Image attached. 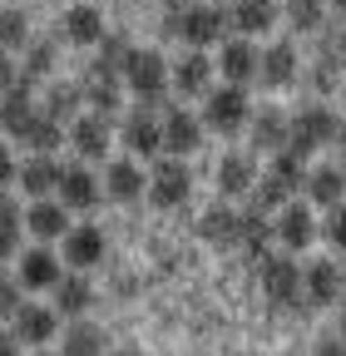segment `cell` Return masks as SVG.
<instances>
[{
  "label": "cell",
  "mask_w": 346,
  "mask_h": 356,
  "mask_svg": "<svg viewBox=\"0 0 346 356\" xmlns=\"http://www.w3.org/2000/svg\"><path fill=\"white\" fill-rule=\"evenodd\" d=\"M257 70H263V55H257L247 40H228L223 44V74H228V84H247Z\"/></svg>",
  "instance_id": "cell-14"
},
{
  "label": "cell",
  "mask_w": 346,
  "mask_h": 356,
  "mask_svg": "<svg viewBox=\"0 0 346 356\" xmlns=\"http://www.w3.org/2000/svg\"><path fill=\"white\" fill-rule=\"evenodd\" d=\"M341 267L336 262H312L307 267V273H302V292H307V297H302V307H331L336 297H341Z\"/></svg>",
  "instance_id": "cell-5"
},
{
  "label": "cell",
  "mask_w": 346,
  "mask_h": 356,
  "mask_svg": "<svg viewBox=\"0 0 346 356\" xmlns=\"http://www.w3.org/2000/svg\"><path fill=\"white\" fill-rule=\"evenodd\" d=\"M104 188H109V198L129 203V198H139V193H144V173H139L134 163H114V168L104 173Z\"/></svg>",
  "instance_id": "cell-26"
},
{
  "label": "cell",
  "mask_w": 346,
  "mask_h": 356,
  "mask_svg": "<svg viewBox=\"0 0 346 356\" xmlns=\"http://www.w3.org/2000/svg\"><path fill=\"white\" fill-rule=\"evenodd\" d=\"M277 233H282V243H287L292 252L312 248V238H317L312 208H302V203H287V208H282V218H277Z\"/></svg>",
  "instance_id": "cell-11"
},
{
  "label": "cell",
  "mask_w": 346,
  "mask_h": 356,
  "mask_svg": "<svg viewBox=\"0 0 346 356\" xmlns=\"http://www.w3.org/2000/svg\"><path fill=\"white\" fill-rule=\"evenodd\" d=\"M341 337H346V307H341Z\"/></svg>",
  "instance_id": "cell-52"
},
{
  "label": "cell",
  "mask_w": 346,
  "mask_h": 356,
  "mask_svg": "<svg viewBox=\"0 0 346 356\" xmlns=\"http://www.w3.org/2000/svg\"><path fill=\"white\" fill-rule=\"evenodd\" d=\"M307 198L317 208H341V198H346V168H312L307 173Z\"/></svg>",
  "instance_id": "cell-12"
},
{
  "label": "cell",
  "mask_w": 346,
  "mask_h": 356,
  "mask_svg": "<svg viewBox=\"0 0 346 356\" xmlns=\"http://www.w3.org/2000/svg\"><path fill=\"white\" fill-rule=\"evenodd\" d=\"M336 134H341V119H336L327 104H307V109L292 114V139H287V149L307 159V154H317L322 144H336Z\"/></svg>",
  "instance_id": "cell-1"
},
{
  "label": "cell",
  "mask_w": 346,
  "mask_h": 356,
  "mask_svg": "<svg viewBox=\"0 0 346 356\" xmlns=\"http://www.w3.org/2000/svg\"><path fill=\"white\" fill-rule=\"evenodd\" d=\"M203 238L208 243H242V213H228V208H213L208 218H203Z\"/></svg>",
  "instance_id": "cell-25"
},
{
  "label": "cell",
  "mask_w": 346,
  "mask_h": 356,
  "mask_svg": "<svg viewBox=\"0 0 346 356\" xmlns=\"http://www.w3.org/2000/svg\"><path fill=\"white\" fill-rule=\"evenodd\" d=\"M60 178H65V168H55L50 154H35V159L20 168V188H25L30 198H45L50 188H60Z\"/></svg>",
  "instance_id": "cell-16"
},
{
  "label": "cell",
  "mask_w": 346,
  "mask_h": 356,
  "mask_svg": "<svg viewBox=\"0 0 346 356\" xmlns=\"http://www.w3.org/2000/svg\"><path fill=\"white\" fill-rule=\"evenodd\" d=\"M99 351H104V332H99V327H90V322L69 327V337H65V356H99Z\"/></svg>",
  "instance_id": "cell-32"
},
{
  "label": "cell",
  "mask_w": 346,
  "mask_h": 356,
  "mask_svg": "<svg viewBox=\"0 0 346 356\" xmlns=\"http://www.w3.org/2000/svg\"><path fill=\"white\" fill-rule=\"evenodd\" d=\"M74 104H79V95H74V89H65V84H60V89H50V104H45V114H50L55 124H65V119L74 114Z\"/></svg>",
  "instance_id": "cell-40"
},
{
  "label": "cell",
  "mask_w": 346,
  "mask_h": 356,
  "mask_svg": "<svg viewBox=\"0 0 346 356\" xmlns=\"http://www.w3.org/2000/svg\"><path fill=\"white\" fill-rule=\"evenodd\" d=\"M331 6H336V10H341V15H346V0H331Z\"/></svg>",
  "instance_id": "cell-51"
},
{
  "label": "cell",
  "mask_w": 346,
  "mask_h": 356,
  "mask_svg": "<svg viewBox=\"0 0 346 356\" xmlns=\"http://www.w3.org/2000/svg\"><path fill=\"white\" fill-rule=\"evenodd\" d=\"M20 144H25L30 154H50L55 144H65V129H60V124H55L50 114H40V119H35V124H30V129L20 134Z\"/></svg>",
  "instance_id": "cell-30"
},
{
  "label": "cell",
  "mask_w": 346,
  "mask_h": 356,
  "mask_svg": "<svg viewBox=\"0 0 346 356\" xmlns=\"http://www.w3.org/2000/svg\"><path fill=\"white\" fill-rule=\"evenodd\" d=\"M30 30H25V15L20 10H0V50H15V44H25Z\"/></svg>",
  "instance_id": "cell-38"
},
{
  "label": "cell",
  "mask_w": 346,
  "mask_h": 356,
  "mask_svg": "<svg viewBox=\"0 0 346 356\" xmlns=\"http://www.w3.org/2000/svg\"><path fill=\"white\" fill-rule=\"evenodd\" d=\"M104 257V233L99 228H74L65 233V262L69 267H94Z\"/></svg>",
  "instance_id": "cell-15"
},
{
  "label": "cell",
  "mask_w": 346,
  "mask_h": 356,
  "mask_svg": "<svg viewBox=\"0 0 346 356\" xmlns=\"http://www.w3.org/2000/svg\"><path fill=\"white\" fill-rule=\"evenodd\" d=\"M327 243H331L336 252H346V203L331 208V218H327Z\"/></svg>",
  "instance_id": "cell-41"
},
{
  "label": "cell",
  "mask_w": 346,
  "mask_h": 356,
  "mask_svg": "<svg viewBox=\"0 0 346 356\" xmlns=\"http://www.w3.org/2000/svg\"><path fill=\"white\" fill-rule=\"evenodd\" d=\"M263 292L272 297V307H297L302 292V267L292 257H263Z\"/></svg>",
  "instance_id": "cell-4"
},
{
  "label": "cell",
  "mask_w": 346,
  "mask_h": 356,
  "mask_svg": "<svg viewBox=\"0 0 346 356\" xmlns=\"http://www.w3.org/2000/svg\"><path fill=\"white\" fill-rule=\"evenodd\" d=\"M69 144H74L84 159H104V149H109V124H104V114H94V119H74Z\"/></svg>",
  "instance_id": "cell-17"
},
{
  "label": "cell",
  "mask_w": 346,
  "mask_h": 356,
  "mask_svg": "<svg viewBox=\"0 0 346 356\" xmlns=\"http://www.w3.org/2000/svg\"><path fill=\"white\" fill-rule=\"evenodd\" d=\"M287 198H292V188H287V184H277L272 173H263V184H257V203H252V208H263V213H272V208H277V213H282V208H287Z\"/></svg>",
  "instance_id": "cell-37"
},
{
  "label": "cell",
  "mask_w": 346,
  "mask_h": 356,
  "mask_svg": "<svg viewBox=\"0 0 346 356\" xmlns=\"http://www.w3.org/2000/svg\"><path fill=\"white\" fill-rule=\"evenodd\" d=\"M65 35H69L74 44H94V40H104L99 10H94V6H74V10L65 15Z\"/></svg>",
  "instance_id": "cell-24"
},
{
  "label": "cell",
  "mask_w": 346,
  "mask_h": 356,
  "mask_svg": "<svg viewBox=\"0 0 346 356\" xmlns=\"http://www.w3.org/2000/svg\"><path fill=\"white\" fill-rule=\"evenodd\" d=\"M65 277H60V257L55 252H45V248H30L25 257H20V287H60Z\"/></svg>",
  "instance_id": "cell-10"
},
{
  "label": "cell",
  "mask_w": 346,
  "mask_h": 356,
  "mask_svg": "<svg viewBox=\"0 0 346 356\" xmlns=\"http://www.w3.org/2000/svg\"><path fill=\"white\" fill-rule=\"evenodd\" d=\"M312 356H346V337H327V341H317Z\"/></svg>",
  "instance_id": "cell-44"
},
{
  "label": "cell",
  "mask_w": 346,
  "mask_h": 356,
  "mask_svg": "<svg viewBox=\"0 0 346 356\" xmlns=\"http://www.w3.org/2000/svg\"><path fill=\"white\" fill-rule=\"evenodd\" d=\"M15 341H20L15 332H0V356H20V351H15Z\"/></svg>",
  "instance_id": "cell-46"
},
{
  "label": "cell",
  "mask_w": 346,
  "mask_h": 356,
  "mask_svg": "<svg viewBox=\"0 0 346 356\" xmlns=\"http://www.w3.org/2000/svg\"><path fill=\"white\" fill-rule=\"evenodd\" d=\"M25 222H30L35 238H65V233H69V228H65V208H60V203H40V198H35V208H30Z\"/></svg>",
  "instance_id": "cell-28"
},
{
  "label": "cell",
  "mask_w": 346,
  "mask_h": 356,
  "mask_svg": "<svg viewBox=\"0 0 346 356\" xmlns=\"http://www.w3.org/2000/svg\"><path fill=\"white\" fill-rule=\"evenodd\" d=\"M124 74H129V89H134L144 104H158V99H163V89H168V65H163V55L134 50V55H129V65H124Z\"/></svg>",
  "instance_id": "cell-3"
},
{
  "label": "cell",
  "mask_w": 346,
  "mask_h": 356,
  "mask_svg": "<svg viewBox=\"0 0 346 356\" xmlns=\"http://www.w3.org/2000/svg\"><path fill=\"white\" fill-rule=\"evenodd\" d=\"M228 10H218V6H193V10H179L168 20V35H183L193 50L198 44H213V40H223L228 35Z\"/></svg>",
  "instance_id": "cell-2"
},
{
  "label": "cell",
  "mask_w": 346,
  "mask_h": 356,
  "mask_svg": "<svg viewBox=\"0 0 346 356\" xmlns=\"http://www.w3.org/2000/svg\"><path fill=\"white\" fill-rule=\"evenodd\" d=\"M50 70H55V44H45V40H40V44H30V50H25V84L45 79Z\"/></svg>",
  "instance_id": "cell-35"
},
{
  "label": "cell",
  "mask_w": 346,
  "mask_h": 356,
  "mask_svg": "<svg viewBox=\"0 0 346 356\" xmlns=\"http://www.w3.org/2000/svg\"><path fill=\"white\" fill-rule=\"evenodd\" d=\"M0 89H15V70H10L6 50H0Z\"/></svg>",
  "instance_id": "cell-45"
},
{
  "label": "cell",
  "mask_w": 346,
  "mask_h": 356,
  "mask_svg": "<svg viewBox=\"0 0 346 356\" xmlns=\"http://www.w3.org/2000/svg\"><path fill=\"white\" fill-rule=\"evenodd\" d=\"M287 25L302 35H317L322 30V0H287Z\"/></svg>",
  "instance_id": "cell-34"
},
{
  "label": "cell",
  "mask_w": 346,
  "mask_h": 356,
  "mask_svg": "<svg viewBox=\"0 0 346 356\" xmlns=\"http://www.w3.org/2000/svg\"><path fill=\"white\" fill-rule=\"evenodd\" d=\"M242 248H247L252 257H267V213H263V208L242 213Z\"/></svg>",
  "instance_id": "cell-33"
},
{
  "label": "cell",
  "mask_w": 346,
  "mask_h": 356,
  "mask_svg": "<svg viewBox=\"0 0 346 356\" xmlns=\"http://www.w3.org/2000/svg\"><path fill=\"white\" fill-rule=\"evenodd\" d=\"M90 302H94V292H90V282H84V277H65V282L55 287V307L65 312V317H79Z\"/></svg>",
  "instance_id": "cell-31"
},
{
  "label": "cell",
  "mask_w": 346,
  "mask_h": 356,
  "mask_svg": "<svg viewBox=\"0 0 346 356\" xmlns=\"http://www.w3.org/2000/svg\"><path fill=\"white\" fill-rule=\"evenodd\" d=\"M336 149H341V168H346V124H341V134H336Z\"/></svg>",
  "instance_id": "cell-47"
},
{
  "label": "cell",
  "mask_w": 346,
  "mask_h": 356,
  "mask_svg": "<svg viewBox=\"0 0 346 356\" xmlns=\"http://www.w3.org/2000/svg\"><path fill=\"white\" fill-rule=\"evenodd\" d=\"M15 337L30 341V346H45V341L55 337V312H45V307H20V312H15Z\"/></svg>",
  "instance_id": "cell-20"
},
{
  "label": "cell",
  "mask_w": 346,
  "mask_h": 356,
  "mask_svg": "<svg viewBox=\"0 0 346 356\" xmlns=\"http://www.w3.org/2000/svg\"><path fill=\"white\" fill-rule=\"evenodd\" d=\"M252 178H257V173H252V159H247V154H228V159L218 163V188H223L228 198H242V193L252 188Z\"/></svg>",
  "instance_id": "cell-23"
},
{
  "label": "cell",
  "mask_w": 346,
  "mask_h": 356,
  "mask_svg": "<svg viewBox=\"0 0 346 356\" xmlns=\"http://www.w3.org/2000/svg\"><path fill=\"white\" fill-rule=\"evenodd\" d=\"M124 139H129V149H134V154H158V149H163V124L154 119V104H144V109L129 114Z\"/></svg>",
  "instance_id": "cell-9"
},
{
  "label": "cell",
  "mask_w": 346,
  "mask_h": 356,
  "mask_svg": "<svg viewBox=\"0 0 346 356\" xmlns=\"http://www.w3.org/2000/svg\"><path fill=\"white\" fill-rule=\"evenodd\" d=\"M114 356H139V351H134V346H124V351H114Z\"/></svg>",
  "instance_id": "cell-50"
},
{
  "label": "cell",
  "mask_w": 346,
  "mask_h": 356,
  "mask_svg": "<svg viewBox=\"0 0 346 356\" xmlns=\"http://www.w3.org/2000/svg\"><path fill=\"white\" fill-rule=\"evenodd\" d=\"M20 178V168H15V159H10V149H0V188H10Z\"/></svg>",
  "instance_id": "cell-43"
},
{
  "label": "cell",
  "mask_w": 346,
  "mask_h": 356,
  "mask_svg": "<svg viewBox=\"0 0 346 356\" xmlns=\"http://www.w3.org/2000/svg\"><path fill=\"white\" fill-rule=\"evenodd\" d=\"M341 89H346V84H341Z\"/></svg>",
  "instance_id": "cell-53"
},
{
  "label": "cell",
  "mask_w": 346,
  "mask_h": 356,
  "mask_svg": "<svg viewBox=\"0 0 346 356\" xmlns=\"http://www.w3.org/2000/svg\"><path fill=\"white\" fill-rule=\"evenodd\" d=\"M272 20H277L272 0H238V6H233V25L242 35H263V30H272Z\"/></svg>",
  "instance_id": "cell-22"
},
{
  "label": "cell",
  "mask_w": 346,
  "mask_h": 356,
  "mask_svg": "<svg viewBox=\"0 0 346 356\" xmlns=\"http://www.w3.org/2000/svg\"><path fill=\"white\" fill-rule=\"evenodd\" d=\"M90 104L109 119V114L119 109V84H114V79H94V84H90Z\"/></svg>",
  "instance_id": "cell-39"
},
{
  "label": "cell",
  "mask_w": 346,
  "mask_h": 356,
  "mask_svg": "<svg viewBox=\"0 0 346 356\" xmlns=\"http://www.w3.org/2000/svg\"><path fill=\"white\" fill-rule=\"evenodd\" d=\"M257 74H263L272 89H282V84H292L297 79V50H292V44L287 40H277L272 44V50L263 55V70H257Z\"/></svg>",
  "instance_id": "cell-21"
},
{
  "label": "cell",
  "mask_w": 346,
  "mask_h": 356,
  "mask_svg": "<svg viewBox=\"0 0 346 356\" xmlns=\"http://www.w3.org/2000/svg\"><path fill=\"white\" fill-rule=\"evenodd\" d=\"M336 55H341V60H346V30H341V35H336Z\"/></svg>",
  "instance_id": "cell-49"
},
{
  "label": "cell",
  "mask_w": 346,
  "mask_h": 356,
  "mask_svg": "<svg viewBox=\"0 0 346 356\" xmlns=\"http://www.w3.org/2000/svg\"><path fill=\"white\" fill-rule=\"evenodd\" d=\"M129 40L124 35H104L99 40V60H94V79H114V70H124L129 65Z\"/></svg>",
  "instance_id": "cell-29"
},
{
  "label": "cell",
  "mask_w": 346,
  "mask_h": 356,
  "mask_svg": "<svg viewBox=\"0 0 346 356\" xmlns=\"http://www.w3.org/2000/svg\"><path fill=\"white\" fill-rule=\"evenodd\" d=\"M40 114H35V104H30V95H25V84H15V89H6V99H0V124H6L15 139L35 124Z\"/></svg>",
  "instance_id": "cell-19"
},
{
  "label": "cell",
  "mask_w": 346,
  "mask_h": 356,
  "mask_svg": "<svg viewBox=\"0 0 346 356\" xmlns=\"http://www.w3.org/2000/svg\"><path fill=\"white\" fill-rule=\"evenodd\" d=\"M208 74H213V65L193 50L188 60H179V70H173V84H179V95H203V89H208Z\"/></svg>",
  "instance_id": "cell-27"
},
{
  "label": "cell",
  "mask_w": 346,
  "mask_h": 356,
  "mask_svg": "<svg viewBox=\"0 0 346 356\" xmlns=\"http://www.w3.org/2000/svg\"><path fill=\"white\" fill-rule=\"evenodd\" d=\"M149 193H154L158 208H179V203L193 193V178H188L183 163H158L154 178H149Z\"/></svg>",
  "instance_id": "cell-7"
},
{
  "label": "cell",
  "mask_w": 346,
  "mask_h": 356,
  "mask_svg": "<svg viewBox=\"0 0 346 356\" xmlns=\"http://www.w3.org/2000/svg\"><path fill=\"white\" fill-rule=\"evenodd\" d=\"M208 124L218 129V134H238L247 124V95H242V84H228V89H218V95L208 99Z\"/></svg>",
  "instance_id": "cell-6"
},
{
  "label": "cell",
  "mask_w": 346,
  "mask_h": 356,
  "mask_svg": "<svg viewBox=\"0 0 346 356\" xmlns=\"http://www.w3.org/2000/svg\"><path fill=\"white\" fill-rule=\"evenodd\" d=\"M198 144H203V124L188 109H168V119H163V149L168 154H193Z\"/></svg>",
  "instance_id": "cell-8"
},
{
  "label": "cell",
  "mask_w": 346,
  "mask_h": 356,
  "mask_svg": "<svg viewBox=\"0 0 346 356\" xmlns=\"http://www.w3.org/2000/svg\"><path fill=\"white\" fill-rule=\"evenodd\" d=\"M15 243H20V208L10 198H0V257L15 252Z\"/></svg>",
  "instance_id": "cell-36"
},
{
  "label": "cell",
  "mask_w": 346,
  "mask_h": 356,
  "mask_svg": "<svg viewBox=\"0 0 346 356\" xmlns=\"http://www.w3.org/2000/svg\"><path fill=\"white\" fill-rule=\"evenodd\" d=\"M60 198H65V208H94V203H99L94 173H90V168H65V178H60Z\"/></svg>",
  "instance_id": "cell-18"
},
{
  "label": "cell",
  "mask_w": 346,
  "mask_h": 356,
  "mask_svg": "<svg viewBox=\"0 0 346 356\" xmlns=\"http://www.w3.org/2000/svg\"><path fill=\"white\" fill-rule=\"evenodd\" d=\"M158 6H168V10H173V15H179V10H183V6H188V0H158Z\"/></svg>",
  "instance_id": "cell-48"
},
{
  "label": "cell",
  "mask_w": 346,
  "mask_h": 356,
  "mask_svg": "<svg viewBox=\"0 0 346 356\" xmlns=\"http://www.w3.org/2000/svg\"><path fill=\"white\" fill-rule=\"evenodd\" d=\"M287 139H292V119H282V114H257L252 119V149L257 154H282Z\"/></svg>",
  "instance_id": "cell-13"
},
{
  "label": "cell",
  "mask_w": 346,
  "mask_h": 356,
  "mask_svg": "<svg viewBox=\"0 0 346 356\" xmlns=\"http://www.w3.org/2000/svg\"><path fill=\"white\" fill-rule=\"evenodd\" d=\"M25 302H20V282H6L0 277V317H15Z\"/></svg>",
  "instance_id": "cell-42"
}]
</instances>
